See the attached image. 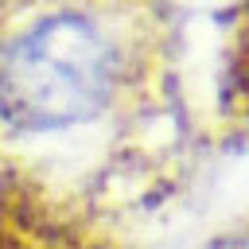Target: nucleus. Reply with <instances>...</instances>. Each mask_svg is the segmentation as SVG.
I'll return each mask as SVG.
<instances>
[{
  "mask_svg": "<svg viewBox=\"0 0 249 249\" xmlns=\"http://www.w3.org/2000/svg\"><path fill=\"white\" fill-rule=\"evenodd\" d=\"M175 132L163 0H0L4 241L105 249L109 218L156 198Z\"/></svg>",
  "mask_w": 249,
  "mask_h": 249,
  "instance_id": "nucleus-1",
  "label": "nucleus"
},
{
  "mask_svg": "<svg viewBox=\"0 0 249 249\" xmlns=\"http://www.w3.org/2000/svg\"><path fill=\"white\" fill-rule=\"evenodd\" d=\"M222 105L226 121L249 124V0L237 8L230 27V51H226V82H222Z\"/></svg>",
  "mask_w": 249,
  "mask_h": 249,
  "instance_id": "nucleus-2",
  "label": "nucleus"
},
{
  "mask_svg": "<svg viewBox=\"0 0 249 249\" xmlns=\"http://www.w3.org/2000/svg\"><path fill=\"white\" fill-rule=\"evenodd\" d=\"M202 249H249V222L245 226H233V230H226L218 237H210Z\"/></svg>",
  "mask_w": 249,
  "mask_h": 249,
  "instance_id": "nucleus-3",
  "label": "nucleus"
}]
</instances>
